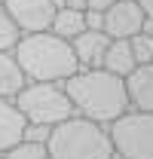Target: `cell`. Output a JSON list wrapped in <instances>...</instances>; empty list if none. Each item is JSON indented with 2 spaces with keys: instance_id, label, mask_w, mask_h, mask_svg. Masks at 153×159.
Wrapping results in <instances>:
<instances>
[{
  "instance_id": "6da1fadb",
  "label": "cell",
  "mask_w": 153,
  "mask_h": 159,
  "mask_svg": "<svg viewBox=\"0 0 153 159\" xmlns=\"http://www.w3.org/2000/svg\"><path fill=\"white\" fill-rule=\"evenodd\" d=\"M67 98L74 104V113L95 122H114L119 113L129 110L126 83L104 67H76V74L61 80Z\"/></svg>"
},
{
  "instance_id": "7a4b0ae2",
  "label": "cell",
  "mask_w": 153,
  "mask_h": 159,
  "mask_svg": "<svg viewBox=\"0 0 153 159\" xmlns=\"http://www.w3.org/2000/svg\"><path fill=\"white\" fill-rule=\"evenodd\" d=\"M12 55L28 80H43V83H61L80 67L71 40L58 37L52 31L21 34L19 43L12 46Z\"/></svg>"
},
{
  "instance_id": "3957f363",
  "label": "cell",
  "mask_w": 153,
  "mask_h": 159,
  "mask_svg": "<svg viewBox=\"0 0 153 159\" xmlns=\"http://www.w3.org/2000/svg\"><path fill=\"white\" fill-rule=\"evenodd\" d=\"M43 144L49 150V159H114L107 125L86 119L80 113L52 125Z\"/></svg>"
},
{
  "instance_id": "277c9868",
  "label": "cell",
  "mask_w": 153,
  "mask_h": 159,
  "mask_svg": "<svg viewBox=\"0 0 153 159\" xmlns=\"http://www.w3.org/2000/svg\"><path fill=\"white\" fill-rule=\"evenodd\" d=\"M16 107L21 116L28 119V125H46L52 129L61 119L74 116V104L67 98L61 83H43V80H28L16 95Z\"/></svg>"
},
{
  "instance_id": "5b68a950",
  "label": "cell",
  "mask_w": 153,
  "mask_h": 159,
  "mask_svg": "<svg viewBox=\"0 0 153 159\" xmlns=\"http://www.w3.org/2000/svg\"><path fill=\"white\" fill-rule=\"evenodd\" d=\"M107 135L119 159H153V110L129 107L114 122H107Z\"/></svg>"
},
{
  "instance_id": "8992f818",
  "label": "cell",
  "mask_w": 153,
  "mask_h": 159,
  "mask_svg": "<svg viewBox=\"0 0 153 159\" xmlns=\"http://www.w3.org/2000/svg\"><path fill=\"white\" fill-rule=\"evenodd\" d=\"M3 6L16 19L21 34L49 31V21L55 16V0H3Z\"/></svg>"
},
{
  "instance_id": "52a82bcc",
  "label": "cell",
  "mask_w": 153,
  "mask_h": 159,
  "mask_svg": "<svg viewBox=\"0 0 153 159\" xmlns=\"http://www.w3.org/2000/svg\"><path fill=\"white\" fill-rule=\"evenodd\" d=\"M144 9L138 6V0H114L104 9V34L107 37H132L144 28Z\"/></svg>"
},
{
  "instance_id": "ba28073f",
  "label": "cell",
  "mask_w": 153,
  "mask_h": 159,
  "mask_svg": "<svg viewBox=\"0 0 153 159\" xmlns=\"http://www.w3.org/2000/svg\"><path fill=\"white\" fill-rule=\"evenodd\" d=\"M123 83H126L129 107H135V110H153V61L135 64L132 70L123 77Z\"/></svg>"
},
{
  "instance_id": "9c48e42d",
  "label": "cell",
  "mask_w": 153,
  "mask_h": 159,
  "mask_svg": "<svg viewBox=\"0 0 153 159\" xmlns=\"http://www.w3.org/2000/svg\"><path fill=\"white\" fill-rule=\"evenodd\" d=\"M110 37L104 31H80L71 46H74V55H76V64L80 67H101V58H104V49H107Z\"/></svg>"
},
{
  "instance_id": "30bf717a",
  "label": "cell",
  "mask_w": 153,
  "mask_h": 159,
  "mask_svg": "<svg viewBox=\"0 0 153 159\" xmlns=\"http://www.w3.org/2000/svg\"><path fill=\"white\" fill-rule=\"evenodd\" d=\"M25 129H28V119L21 116L16 101L0 98V153L9 150V147H16L25 138Z\"/></svg>"
},
{
  "instance_id": "8fae6325",
  "label": "cell",
  "mask_w": 153,
  "mask_h": 159,
  "mask_svg": "<svg viewBox=\"0 0 153 159\" xmlns=\"http://www.w3.org/2000/svg\"><path fill=\"white\" fill-rule=\"evenodd\" d=\"M135 64H138V61H135V55H132L129 40L126 37H110L107 49H104V58H101V67L110 70V74H116V77H126Z\"/></svg>"
},
{
  "instance_id": "7c38bea8",
  "label": "cell",
  "mask_w": 153,
  "mask_h": 159,
  "mask_svg": "<svg viewBox=\"0 0 153 159\" xmlns=\"http://www.w3.org/2000/svg\"><path fill=\"white\" fill-rule=\"evenodd\" d=\"M25 83H28V77L21 74L16 55L0 49V98H16Z\"/></svg>"
},
{
  "instance_id": "4fadbf2b",
  "label": "cell",
  "mask_w": 153,
  "mask_h": 159,
  "mask_svg": "<svg viewBox=\"0 0 153 159\" xmlns=\"http://www.w3.org/2000/svg\"><path fill=\"white\" fill-rule=\"evenodd\" d=\"M49 31L58 34L64 40H74L80 31H86V19H83V9H71V6H55V16L49 21Z\"/></svg>"
},
{
  "instance_id": "5bb4252c",
  "label": "cell",
  "mask_w": 153,
  "mask_h": 159,
  "mask_svg": "<svg viewBox=\"0 0 153 159\" xmlns=\"http://www.w3.org/2000/svg\"><path fill=\"white\" fill-rule=\"evenodd\" d=\"M3 159H49V150L43 141H31V138H21L16 147L3 150L0 153Z\"/></svg>"
},
{
  "instance_id": "9a60e30c",
  "label": "cell",
  "mask_w": 153,
  "mask_h": 159,
  "mask_svg": "<svg viewBox=\"0 0 153 159\" xmlns=\"http://www.w3.org/2000/svg\"><path fill=\"white\" fill-rule=\"evenodd\" d=\"M19 37H21V28L16 25V19L6 12V6L0 0V49L3 52H12V46L19 43Z\"/></svg>"
},
{
  "instance_id": "2e32d148",
  "label": "cell",
  "mask_w": 153,
  "mask_h": 159,
  "mask_svg": "<svg viewBox=\"0 0 153 159\" xmlns=\"http://www.w3.org/2000/svg\"><path fill=\"white\" fill-rule=\"evenodd\" d=\"M129 46H132V55H135V61H138V64L153 61V34L138 31V34H132V37H129Z\"/></svg>"
},
{
  "instance_id": "e0dca14e",
  "label": "cell",
  "mask_w": 153,
  "mask_h": 159,
  "mask_svg": "<svg viewBox=\"0 0 153 159\" xmlns=\"http://www.w3.org/2000/svg\"><path fill=\"white\" fill-rule=\"evenodd\" d=\"M83 19H86V28H89V31H104V12H98V9H83Z\"/></svg>"
},
{
  "instance_id": "ac0fdd59",
  "label": "cell",
  "mask_w": 153,
  "mask_h": 159,
  "mask_svg": "<svg viewBox=\"0 0 153 159\" xmlns=\"http://www.w3.org/2000/svg\"><path fill=\"white\" fill-rule=\"evenodd\" d=\"M110 3H114V0H86V9H98V12H104Z\"/></svg>"
},
{
  "instance_id": "d6986e66",
  "label": "cell",
  "mask_w": 153,
  "mask_h": 159,
  "mask_svg": "<svg viewBox=\"0 0 153 159\" xmlns=\"http://www.w3.org/2000/svg\"><path fill=\"white\" fill-rule=\"evenodd\" d=\"M55 6H71V9H86V0H55Z\"/></svg>"
},
{
  "instance_id": "ffe728a7",
  "label": "cell",
  "mask_w": 153,
  "mask_h": 159,
  "mask_svg": "<svg viewBox=\"0 0 153 159\" xmlns=\"http://www.w3.org/2000/svg\"><path fill=\"white\" fill-rule=\"evenodd\" d=\"M138 6L144 9V16H147V19H153V0H138Z\"/></svg>"
},
{
  "instance_id": "44dd1931",
  "label": "cell",
  "mask_w": 153,
  "mask_h": 159,
  "mask_svg": "<svg viewBox=\"0 0 153 159\" xmlns=\"http://www.w3.org/2000/svg\"><path fill=\"white\" fill-rule=\"evenodd\" d=\"M114 159H119V156H114Z\"/></svg>"
},
{
  "instance_id": "7402d4cb",
  "label": "cell",
  "mask_w": 153,
  "mask_h": 159,
  "mask_svg": "<svg viewBox=\"0 0 153 159\" xmlns=\"http://www.w3.org/2000/svg\"><path fill=\"white\" fill-rule=\"evenodd\" d=\"M0 159H3V156H0Z\"/></svg>"
}]
</instances>
